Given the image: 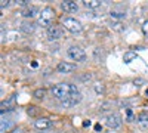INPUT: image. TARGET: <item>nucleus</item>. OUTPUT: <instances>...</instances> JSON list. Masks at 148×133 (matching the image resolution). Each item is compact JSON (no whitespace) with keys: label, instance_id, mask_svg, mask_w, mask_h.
I'll return each mask as SVG.
<instances>
[{"label":"nucleus","instance_id":"18","mask_svg":"<svg viewBox=\"0 0 148 133\" xmlns=\"http://www.w3.org/2000/svg\"><path fill=\"white\" fill-rule=\"evenodd\" d=\"M33 96L36 99H45V96H46V89H36L33 92Z\"/></svg>","mask_w":148,"mask_h":133},{"label":"nucleus","instance_id":"21","mask_svg":"<svg viewBox=\"0 0 148 133\" xmlns=\"http://www.w3.org/2000/svg\"><path fill=\"white\" fill-rule=\"evenodd\" d=\"M16 5H19V6H30V2L28 0H16Z\"/></svg>","mask_w":148,"mask_h":133},{"label":"nucleus","instance_id":"10","mask_svg":"<svg viewBox=\"0 0 148 133\" xmlns=\"http://www.w3.org/2000/svg\"><path fill=\"white\" fill-rule=\"evenodd\" d=\"M61 9L70 12V14H74V12L79 10V5L76 2H73V0H64V2H61Z\"/></svg>","mask_w":148,"mask_h":133},{"label":"nucleus","instance_id":"3","mask_svg":"<svg viewBox=\"0 0 148 133\" xmlns=\"http://www.w3.org/2000/svg\"><path fill=\"white\" fill-rule=\"evenodd\" d=\"M67 56L73 61H77V62H84L86 61V52L82 49L80 46H70L68 50H67Z\"/></svg>","mask_w":148,"mask_h":133},{"label":"nucleus","instance_id":"11","mask_svg":"<svg viewBox=\"0 0 148 133\" xmlns=\"http://www.w3.org/2000/svg\"><path fill=\"white\" fill-rule=\"evenodd\" d=\"M16 101V95H12L8 101H3L2 102V114H5V111H9V110H14V104Z\"/></svg>","mask_w":148,"mask_h":133},{"label":"nucleus","instance_id":"27","mask_svg":"<svg viewBox=\"0 0 148 133\" xmlns=\"http://www.w3.org/2000/svg\"><path fill=\"white\" fill-rule=\"evenodd\" d=\"M83 126H84V127H88V126H90V121H84V123H83Z\"/></svg>","mask_w":148,"mask_h":133},{"label":"nucleus","instance_id":"4","mask_svg":"<svg viewBox=\"0 0 148 133\" xmlns=\"http://www.w3.org/2000/svg\"><path fill=\"white\" fill-rule=\"evenodd\" d=\"M62 25H64V28H65V30H68L70 33H74V34H76V33H80V31L83 30L82 22H80V21H77L76 18H71V16L64 18Z\"/></svg>","mask_w":148,"mask_h":133},{"label":"nucleus","instance_id":"7","mask_svg":"<svg viewBox=\"0 0 148 133\" xmlns=\"http://www.w3.org/2000/svg\"><path fill=\"white\" fill-rule=\"evenodd\" d=\"M46 35H47V40H59L62 37V30L56 25H51L49 28H46Z\"/></svg>","mask_w":148,"mask_h":133},{"label":"nucleus","instance_id":"20","mask_svg":"<svg viewBox=\"0 0 148 133\" xmlns=\"http://www.w3.org/2000/svg\"><path fill=\"white\" fill-rule=\"evenodd\" d=\"M37 111H39V110H37V106H28V110H27V113H28L30 115H36Z\"/></svg>","mask_w":148,"mask_h":133},{"label":"nucleus","instance_id":"6","mask_svg":"<svg viewBox=\"0 0 148 133\" xmlns=\"http://www.w3.org/2000/svg\"><path fill=\"white\" fill-rule=\"evenodd\" d=\"M76 70H77V65L71 62H59L56 65V72H59V74H71Z\"/></svg>","mask_w":148,"mask_h":133},{"label":"nucleus","instance_id":"17","mask_svg":"<svg viewBox=\"0 0 148 133\" xmlns=\"http://www.w3.org/2000/svg\"><path fill=\"white\" fill-rule=\"evenodd\" d=\"M12 126H14V123H12V120H2V123H0V132L2 133H6Z\"/></svg>","mask_w":148,"mask_h":133},{"label":"nucleus","instance_id":"2","mask_svg":"<svg viewBox=\"0 0 148 133\" xmlns=\"http://www.w3.org/2000/svg\"><path fill=\"white\" fill-rule=\"evenodd\" d=\"M53 18H55V10L52 8L46 6L45 9H42L40 15H39V25L49 28L51 24H52V21H53Z\"/></svg>","mask_w":148,"mask_h":133},{"label":"nucleus","instance_id":"23","mask_svg":"<svg viewBox=\"0 0 148 133\" xmlns=\"http://www.w3.org/2000/svg\"><path fill=\"white\" fill-rule=\"evenodd\" d=\"M10 133H25V132H24V129H21V127H15V129H12Z\"/></svg>","mask_w":148,"mask_h":133},{"label":"nucleus","instance_id":"28","mask_svg":"<svg viewBox=\"0 0 148 133\" xmlns=\"http://www.w3.org/2000/svg\"><path fill=\"white\" fill-rule=\"evenodd\" d=\"M145 93H147V96H148V89H147V92H145Z\"/></svg>","mask_w":148,"mask_h":133},{"label":"nucleus","instance_id":"16","mask_svg":"<svg viewBox=\"0 0 148 133\" xmlns=\"http://www.w3.org/2000/svg\"><path fill=\"white\" fill-rule=\"evenodd\" d=\"M110 16L113 18L114 21H120V19H123V18H126V12H121V10H111L110 12Z\"/></svg>","mask_w":148,"mask_h":133},{"label":"nucleus","instance_id":"5","mask_svg":"<svg viewBox=\"0 0 148 133\" xmlns=\"http://www.w3.org/2000/svg\"><path fill=\"white\" fill-rule=\"evenodd\" d=\"M123 123V120H121V115L117 114V113H111L107 115L105 118V124L110 127V129H119Z\"/></svg>","mask_w":148,"mask_h":133},{"label":"nucleus","instance_id":"26","mask_svg":"<svg viewBox=\"0 0 148 133\" xmlns=\"http://www.w3.org/2000/svg\"><path fill=\"white\" fill-rule=\"evenodd\" d=\"M95 130L99 132V130H101V124H96V126H95Z\"/></svg>","mask_w":148,"mask_h":133},{"label":"nucleus","instance_id":"9","mask_svg":"<svg viewBox=\"0 0 148 133\" xmlns=\"http://www.w3.org/2000/svg\"><path fill=\"white\" fill-rule=\"evenodd\" d=\"M21 15L24 18H27V19H31V18H34L37 15H40V10H39V8H37V6H28V8L21 10Z\"/></svg>","mask_w":148,"mask_h":133},{"label":"nucleus","instance_id":"22","mask_svg":"<svg viewBox=\"0 0 148 133\" xmlns=\"http://www.w3.org/2000/svg\"><path fill=\"white\" fill-rule=\"evenodd\" d=\"M10 5V2H9V0H2V3H0V8H2V9H5V8H8Z\"/></svg>","mask_w":148,"mask_h":133},{"label":"nucleus","instance_id":"8","mask_svg":"<svg viewBox=\"0 0 148 133\" xmlns=\"http://www.w3.org/2000/svg\"><path fill=\"white\" fill-rule=\"evenodd\" d=\"M34 126L36 129H39V130H47V129H51L52 127V120L51 118H47V117H39L34 121Z\"/></svg>","mask_w":148,"mask_h":133},{"label":"nucleus","instance_id":"13","mask_svg":"<svg viewBox=\"0 0 148 133\" xmlns=\"http://www.w3.org/2000/svg\"><path fill=\"white\" fill-rule=\"evenodd\" d=\"M110 27H111V30H114V31H117V33H121V31L126 30V25H123L120 21H114V19L110 22Z\"/></svg>","mask_w":148,"mask_h":133},{"label":"nucleus","instance_id":"24","mask_svg":"<svg viewBox=\"0 0 148 133\" xmlns=\"http://www.w3.org/2000/svg\"><path fill=\"white\" fill-rule=\"evenodd\" d=\"M95 90H96L98 93H101V92H104V86H99V84H96V86H95Z\"/></svg>","mask_w":148,"mask_h":133},{"label":"nucleus","instance_id":"12","mask_svg":"<svg viewBox=\"0 0 148 133\" xmlns=\"http://www.w3.org/2000/svg\"><path fill=\"white\" fill-rule=\"evenodd\" d=\"M21 31L24 33V34H31L34 30H36V24L34 22H31V21H24L22 24H21Z\"/></svg>","mask_w":148,"mask_h":133},{"label":"nucleus","instance_id":"14","mask_svg":"<svg viewBox=\"0 0 148 133\" xmlns=\"http://www.w3.org/2000/svg\"><path fill=\"white\" fill-rule=\"evenodd\" d=\"M84 8H88V9H96V8H99L102 5L101 0H84L83 2Z\"/></svg>","mask_w":148,"mask_h":133},{"label":"nucleus","instance_id":"15","mask_svg":"<svg viewBox=\"0 0 148 133\" xmlns=\"http://www.w3.org/2000/svg\"><path fill=\"white\" fill-rule=\"evenodd\" d=\"M136 58H138L136 52H133V50H127V52L125 53V56H123V61H125L126 64H130V62H132V61H135Z\"/></svg>","mask_w":148,"mask_h":133},{"label":"nucleus","instance_id":"25","mask_svg":"<svg viewBox=\"0 0 148 133\" xmlns=\"http://www.w3.org/2000/svg\"><path fill=\"white\" fill-rule=\"evenodd\" d=\"M142 30H144V33H145V34L148 35V21H147V22L144 24V27H142Z\"/></svg>","mask_w":148,"mask_h":133},{"label":"nucleus","instance_id":"1","mask_svg":"<svg viewBox=\"0 0 148 133\" xmlns=\"http://www.w3.org/2000/svg\"><path fill=\"white\" fill-rule=\"evenodd\" d=\"M53 98H56L59 102H64L73 98H82V93L79 92V89L71 83H58L51 89Z\"/></svg>","mask_w":148,"mask_h":133},{"label":"nucleus","instance_id":"19","mask_svg":"<svg viewBox=\"0 0 148 133\" xmlns=\"http://www.w3.org/2000/svg\"><path fill=\"white\" fill-rule=\"evenodd\" d=\"M138 121L139 123H148V114L147 113H142L138 115Z\"/></svg>","mask_w":148,"mask_h":133}]
</instances>
